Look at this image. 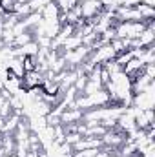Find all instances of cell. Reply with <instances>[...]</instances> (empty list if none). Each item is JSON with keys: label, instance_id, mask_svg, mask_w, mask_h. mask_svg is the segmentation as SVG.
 Listing matches in <instances>:
<instances>
[{"label": "cell", "instance_id": "obj_1", "mask_svg": "<svg viewBox=\"0 0 155 157\" xmlns=\"http://www.w3.org/2000/svg\"><path fill=\"white\" fill-rule=\"evenodd\" d=\"M150 20H142V22H119L115 24V39H139L141 33L146 29Z\"/></svg>", "mask_w": 155, "mask_h": 157}, {"label": "cell", "instance_id": "obj_2", "mask_svg": "<svg viewBox=\"0 0 155 157\" xmlns=\"http://www.w3.org/2000/svg\"><path fill=\"white\" fill-rule=\"evenodd\" d=\"M77 6L78 11H80V18H86V20H91L102 13L100 0H80Z\"/></svg>", "mask_w": 155, "mask_h": 157}, {"label": "cell", "instance_id": "obj_3", "mask_svg": "<svg viewBox=\"0 0 155 157\" xmlns=\"http://www.w3.org/2000/svg\"><path fill=\"white\" fill-rule=\"evenodd\" d=\"M131 102H135V108L139 110H152L153 108V82L141 93H135Z\"/></svg>", "mask_w": 155, "mask_h": 157}, {"label": "cell", "instance_id": "obj_4", "mask_svg": "<svg viewBox=\"0 0 155 157\" xmlns=\"http://www.w3.org/2000/svg\"><path fill=\"white\" fill-rule=\"evenodd\" d=\"M42 80H44V73H40L39 70H33V71H26L22 78H20V84H22V88L28 91V90H31V88H39L40 84H42Z\"/></svg>", "mask_w": 155, "mask_h": 157}, {"label": "cell", "instance_id": "obj_5", "mask_svg": "<svg viewBox=\"0 0 155 157\" xmlns=\"http://www.w3.org/2000/svg\"><path fill=\"white\" fill-rule=\"evenodd\" d=\"M78 119H82V110L80 108H68V112H62V115H60V121L66 122V124H73Z\"/></svg>", "mask_w": 155, "mask_h": 157}, {"label": "cell", "instance_id": "obj_6", "mask_svg": "<svg viewBox=\"0 0 155 157\" xmlns=\"http://www.w3.org/2000/svg\"><path fill=\"white\" fill-rule=\"evenodd\" d=\"M142 4H146V6H152V7H153V6H155V0H142Z\"/></svg>", "mask_w": 155, "mask_h": 157}, {"label": "cell", "instance_id": "obj_7", "mask_svg": "<svg viewBox=\"0 0 155 157\" xmlns=\"http://www.w3.org/2000/svg\"><path fill=\"white\" fill-rule=\"evenodd\" d=\"M0 130H4V119L0 117Z\"/></svg>", "mask_w": 155, "mask_h": 157}]
</instances>
